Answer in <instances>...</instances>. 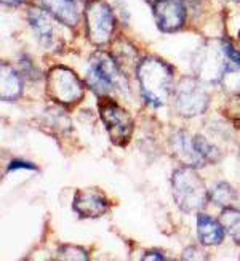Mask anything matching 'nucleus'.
I'll return each instance as SVG.
<instances>
[{
  "mask_svg": "<svg viewBox=\"0 0 240 261\" xmlns=\"http://www.w3.org/2000/svg\"><path fill=\"white\" fill-rule=\"evenodd\" d=\"M84 84L74 71L55 66L47 74V95L56 105L72 106L84 98Z\"/></svg>",
  "mask_w": 240,
  "mask_h": 261,
  "instance_id": "20e7f679",
  "label": "nucleus"
},
{
  "mask_svg": "<svg viewBox=\"0 0 240 261\" xmlns=\"http://www.w3.org/2000/svg\"><path fill=\"white\" fill-rule=\"evenodd\" d=\"M224 114L235 123H240V93H235L227 101V105L224 106Z\"/></svg>",
  "mask_w": 240,
  "mask_h": 261,
  "instance_id": "412c9836",
  "label": "nucleus"
},
{
  "mask_svg": "<svg viewBox=\"0 0 240 261\" xmlns=\"http://www.w3.org/2000/svg\"><path fill=\"white\" fill-rule=\"evenodd\" d=\"M143 98L154 108L164 106L173 92V69L165 61L149 56L136 66Z\"/></svg>",
  "mask_w": 240,
  "mask_h": 261,
  "instance_id": "f257e3e1",
  "label": "nucleus"
},
{
  "mask_svg": "<svg viewBox=\"0 0 240 261\" xmlns=\"http://www.w3.org/2000/svg\"><path fill=\"white\" fill-rule=\"evenodd\" d=\"M210 200L215 205L223 207V208L232 207L234 202L237 200V192L229 183H224L223 181V183L215 185L213 189L210 191Z\"/></svg>",
  "mask_w": 240,
  "mask_h": 261,
  "instance_id": "dca6fc26",
  "label": "nucleus"
},
{
  "mask_svg": "<svg viewBox=\"0 0 240 261\" xmlns=\"http://www.w3.org/2000/svg\"><path fill=\"white\" fill-rule=\"evenodd\" d=\"M232 2H240V0H232Z\"/></svg>",
  "mask_w": 240,
  "mask_h": 261,
  "instance_id": "cd10ccee",
  "label": "nucleus"
},
{
  "mask_svg": "<svg viewBox=\"0 0 240 261\" xmlns=\"http://www.w3.org/2000/svg\"><path fill=\"white\" fill-rule=\"evenodd\" d=\"M220 221L224 231L232 237V241L240 245V210L227 207L223 210Z\"/></svg>",
  "mask_w": 240,
  "mask_h": 261,
  "instance_id": "f3484780",
  "label": "nucleus"
},
{
  "mask_svg": "<svg viewBox=\"0 0 240 261\" xmlns=\"http://www.w3.org/2000/svg\"><path fill=\"white\" fill-rule=\"evenodd\" d=\"M227 58L223 53V48L220 50H203L202 56L199 58V63L196 66V71L200 79L207 82H218L221 81V75L227 67Z\"/></svg>",
  "mask_w": 240,
  "mask_h": 261,
  "instance_id": "9b49d317",
  "label": "nucleus"
},
{
  "mask_svg": "<svg viewBox=\"0 0 240 261\" xmlns=\"http://www.w3.org/2000/svg\"><path fill=\"white\" fill-rule=\"evenodd\" d=\"M22 95L21 75L7 63L0 64V98L2 101H15Z\"/></svg>",
  "mask_w": 240,
  "mask_h": 261,
  "instance_id": "ddd939ff",
  "label": "nucleus"
},
{
  "mask_svg": "<svg viewBox=\"0 0 240 261\" xmlns=\"http://www.w3.org/2000/svg\"><path fill=\"white\" fill-rule=\"evenodd\" d=\"M98 111L99 117L109 133L111 141L116 146H127L135 127L131 116L108 95L99 96Z\"/></svg>",
  "mask_w": 240,
  "mask_h": 261,
  "instance_id": "39448f33",
  "label": "nucleus"
},
{
  "mask_svg": "<svg viewBox=\"0 0 240 261\" xmlns=\"http://www.w3.org/2000/svg\"><path fill=\"white\" fill-rule=\"evenodd\" d=\"M2 4L8 7H19L24 4V0H2Z\"/></svg>",
  "mask_w": 240,
  "mask_h": 261,
  "instance_id": "a878e982",
  "label": "nucleus"
},
{
  "mask_svg": "<svg viewBox=\"0 0 240 261\" xmlns=\"http://www.w3.org/2000/svg\"><path fill=\"white\" fill-rule=\"evenodd\" d=\"M157 26L164 32H175L186 21L184 0H155L152 4Z\"/></svg>",
  "mask_w": 240,
  "mask_h": 261,
  "instance_id": "6e6552de",
  "label": "nucleus"
},
{
  "mask_svg": "<svg viewBox=\"0 0 240 261\" xmlns=\"http://www.w3.org/2000/svg\"><path fill=\"white\" fill-rule=\"evenodd\" d=\"M175 108L182 117H196L203 114L208 108L210 95L203 88L199 79L184 77L176 85L175 92Z\"/></svg>",
  "mask_w": 240,
  "mask_h": 261,
  "instance_id": "423d86ee",
  "label": "nucleus"
},
{
  "mask_svg": "<svg viewBox=\"0 0 240 261\" xmlns=\"http://www.w3.org/2000/svg\"><path fill=\"white\" fill-rule=\"evenodd\" d=\"M171 191L176 205L184 213L200 212L210 199L203 179L192 167H181L171 175Z\"/></svg>",
  "mask_w": 240,
  "mask_h": 261,
  "instance_id": "f03ea898",
  "label": "nucleus"
},
{
  "mask_svg": "<svg viewBox=\"0 0 240 261\" xmlns=\"http://www.w3.org/2000/svg\"><path fill=\"white\" fill-rule=\"evenodd\" d=\"M182 258L184 259H207V253L199 250L197 247H188L184 253H182Z\"/></svg>",
  "mask_w": 240,
  "mask_h": 261,
  "instance_id": "5701e85b",
  "label": "nucleus"
},
{
  "mask_svg": "<svg viewBox=\"0 0 240 261\" xmlns=\"http://www.w3.org/2000/svg\"><path fill=\"white\" fill-rule=\"evenodd\" d=\"M87 85L93 90L98 96H106L112 88L128 90L127 77L123 75L120 64L112 55L104 51H96L90 58V67L87 72Z\"/></svg>",
  "mask_w": 240,
  "mask_h": 261,
  "instance_id": "7ed1b4c3",
  "label": "nucleus"
},
{
  "mask_svg": "<svg viewBox=\"0 0 240 261\" xmlns=\"http://www.w3.org/2000/svg\"><path fill=\"white\" fill-rule=\"evenodd\" d=\"M28 19H29L31 29L34 31V34H36V37L40 42V45H43V47H51L53 26H51L47 13L37 7H32L28 13Z\"/></svg>",
  "mask_w": 240,
  "mask_h": 261,
  "instance_id": "4468645a",
  "label": "nucleus"
},
{
  "mask_svg": "<svg viewBox=\"0 0 240 261\" xmlns=\"http://www.w3.org/2000/svg\"><path fill=\"white\" fill-rule=\"evenodd\" d=\"M197 234L202 245H220L224 241V228L221 221L211 218L210 215L200 213L197 217Z\"/></svg>",
  "mask_w": 240,
  "mask_h": 261,
  "instance_id": "f8f14e48",
  "label": "nucleus"
},
{
  "mask_svg": "<svg viewBox=\"0 0 240 261\" xmlns=\"http://www.w3.org/2000/svg\"><path fill=\"white\" fill-rule=\"evenodd\" d=\"M146 2H149V4H151V5H152V4H154V2H155V0H146Z\"/></svg>",
  "mask_w": 240,
  "mask_h": 261,
  "instance_id": "bb28decb",
  "label": "nucleus"
},
{
  "mask_svg": "<svg viewBox=\"0 0 240 261\" xmlns=\"http://www.w3.org/2000/svg\"><path fill=\"white\" fill-rule=\"evenodd\" d=\"M194 143H196L197 151L200 152V155L203 157L205 162H210V164L220 162V159H221L220 149L215 144H211L207 138H205V136H202V135L194 136Z\"/></svg>",
  "mask_w": 240,
  "mask_h": 261,
  "instance_id": "6ab92c4d",
  "label": "nucleus"
},
{
  "mask_svg": "<svg viewBox=\"0 0 240 261\" xmlns=\"http://www.w3.org/2000/svg\"><path fill=\"white\" fill-rule=\"evenodd\" d=\"M72 208L80 218H99L109 210V202L96 188L78 189L72 200Z\"/></svg>",
  "mask_w": 240,
  "mask_h": 261,
  "instance_id": "1a4fd4ad",
  "label": "nucleus"
},
{
  "mask_svg": "<svg viewBox=\"0 0 240 261\" xmlns=\"http://www.w3.org/2000/svg\"><path fill=\"white\" fill-rule=\"evenodd\" d=\"M221 48H223V53L226 55L227 61L240 66V51L234 47L232 43H229L227 40H221Z\"/></svg>",
  "mask_w": 240,
  "mask_h": 261,
  "instance_id": "4be33fe9",
  "label": "nucleus"
},
{
  "mask_svg": "<svg viewBox=\"0 0 240 261\" xmlns=\"http://www.w3.org/2000/svg\"><path fill=\"white\" fill-rule=\"evenodd\" d=\"M221 84L226 92L240 93V66L234 63H227V67L221 75Z\"/></svg>",
  "mask_w": 240,
  "mask_h": 261,
  "instance_id": "a211bd4d",
  "label": "nucleus"
},
{
  "mask_svg": "<svg viewBox=\"0 0 240 261\" xmlns=\"http://www.w3.org/2000/svg\"><path fill=\"white\" fill-rule=\"evenodd\" d=\"M16 168L36 170V167H34L32 164H29V162H22V161H13V162L10 164V167H8V172H13V170H16Z\"/></svg>",
  "mask_w": 240,
  "mask_h": 261,
  "instance_id": "b1692460",
  "label": "nucleus"
},
{
  "mask_svg": "<svg viewBox=\"0 0 240 261\" xmlns=\"http://www.w3.org/2000/svg\"><path fill=\"white\" fill-rule=\"evenodd\" d=\"M171 151H173V155L178 162H181L184 167H203L205 162L203 157L200 155V152L197 151L196 143H194V138H191V135L188 132L178 130L171 135Z\"/></svg>",
  "mask_w": 240,
  "mask_h": 261,
  "instance_id": "9d476101",
  "label": "nucleus"
},
{
  "mask_svg": "<svg viewBox=\"0 0 240 261\" xmlns=\"http://www.w3.org/2000/svg\"><path fill=\"white\" fill-rule=\"evenodd\" d=\"M85 24L87 37L93 45H106L111 40L116 28V19L104 0H90L87 4Z\"/></svg>",
  "mask_w": 240,
  "mask_h": 261,
  "instance_id": "0eeeda50",
  "label": "nucleus"
},
{
  "mask_svg": "<svg viewBox=\"0 0 240 261\" xmlns=\"http://www.w3.org/2000/svg\"><path fill=\"white\" fill-rule=\"evenodd\" d=\"M143 259L144 261H147V259H157V261H160V259H167L162 253L160 252H147L144 256H143Z\"/></svg>",
  "mask_w": 240,
  "mask_h": 261,
  "instance_id": "393cba45",
  "label": "nucleus"
},
{
  "mask_svg": "<svg viewBox=\"0 0 240 261\" xmlns=\"http://www.w3.org/2000/svg\"><path fill=\"white\" fill-rule=\"evenodd\" d=\"M58 258L60 259H78V261H87L88 253L82 247L77 245H63L58 248Z\"/></svg>",
  "mask_w": 240,
  "mask_h": 261,
  "instance_id": "aec40b11",
  "label": "nucleus"
},
{
  "mask_svg": "<svg viewBox=\"0 0 240 261\" xmlns=\"http://www.w3.org/2000/svg\"><path fill=\"white\" fill-rule=\"evenodd\" d=\"M43 8L48 11L55 19L63 24L74 28L78 21V13L72 0H42Z\"/></svg>",
  "mask_w": 240,
  "mask_h": 261,
  "instance_id": "2eb2a0df",
  "label": "nucleus"
},
{
  "mask_svg": "<svg viewBox=\"0 0 240 261\" xmlns=\"http://www.w3.org/2000/svg\"><path fill=\"white\" fill-rule=\"evenodd\" d=\"M238 42H240V32H238Z\"/></svg>",
  "mask_w": 240,
  "mask_h": 261,
  "instance_id": "c85d7f7f",
  "label": "nucleus"
}]
</instances>
